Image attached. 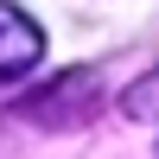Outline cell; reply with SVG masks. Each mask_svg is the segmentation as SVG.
Returning a JSON list of instances; mask_svg holds the SVG:
<instances>
[{"mask_svg":"<svg viewBox=\"0 0 159 159\" xmlns=\"http://www.w3.org/2000/svg\"><path fill=\"white\" fill-rule=\"evenodd\" d=\"M89 115H96V76L89 70L57 76L25 102V121H38V127H70V121H89Z\"/></svg>","mask_w":159,"mask_h":159,"instance_id":"obj_1","label":"cell"},{"mask_svg":"<svg viewBox=\"0 0 159 159\" xmlns=\"http://www.w3.org/2000/svg\"><path fill=\"white\" fill-rule=\"evenodd\" d=\"M38 57H45L38 19H25L13 0H0V83H19L25 70H38Z\"/></svg>","mask_w":159,"mask_h":159,"instance_id":"obj_2","label":"cell"},{"mask_svg":"<svg viewBox=\"0 0 159 159\" xmlns=\"http://www.w3.org/2000/svg\"><path fill=\"white\" fill-rule=\"evenodd\" d=\"M121 108L134 115V121H159V70H153V76H140V83L127 89V96H121Z\"/></svg>","mask_w":159,"mask_h":159,"instance_id":"obj_3","label":"cell"}]
</instances>
